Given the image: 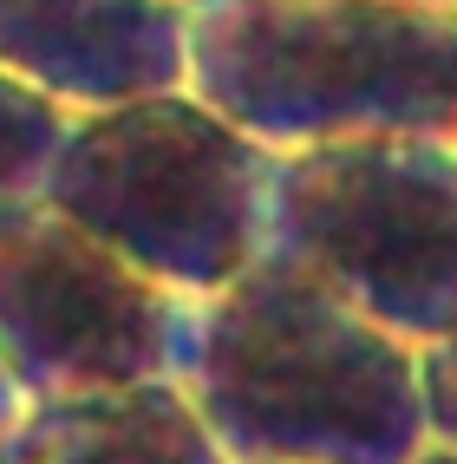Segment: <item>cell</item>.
Wrapping results in <instances>:
<instances>
[{
	"instance_id": "11",
	"label": "cell",
	"mask_w": 457,
	"mask_h": 464,
	"mask_svg": "<svg viewBox=\"0 0 457 464\" xmlns=\"http://www.w3.org/2000/svg\"><path fill=\"white\" fill-rule=\"evenodd\" d=\"M412 464H457V445H424Z\"/></svg>"
},
{
	"instance_id": "10",
	"label": "cell",
	"mask_w": 457,
	"mask_h": 464,
	"mask_svg": "<svg viewBox=\"0 0 457 464\" xmlns=\"http://www.w3.org/2000/svg\"><path fill=\"white\" fill-rule=\"evenodd\" d=\"M26 406H33V399H26V386L7 373V366H0V458H7L14 431H20V419H26Z\"/></svg>"
},
{
	"instance_id": "5",
	"label": "cell",
	"mask_w": 457,
	"mask_h": 464,
	"mask_svg": "<svg viewBox=\"0 0 457 464\" xmlns=\"http://www.w3.org/2000/svg\"><path fill=\"white\" fill-rule=\"evenodd\" d=\"M190 301L138 275L46 197L0 203V366L26 399L176 380Z\"/></svg>"
},
{
	"instance_id": "1",
	"label": "cell",
	"mask_w": 457,
	"mask_h": 464,
	"mask_svg": "<svg viewBox=\"0 0 457 464\" xmlns=\"http://www.w3.org/2000/svg\"><path fill=\"white\" fill-rule=\"evenodd\" d=\"M176 386L229 464H412L432 445L418 347L281 249L190 301Z\"/></svg>"
},
{
	"instance_id": "6",
	"label": "cell",
	"mask_w": 457,
	"mask_h": 464,
	"mask_svg": "<svg viewBox=\"0 0 457 464\" xmlns=\"http://www.w3.org/2000/svg\"><path fill=\"white\" fill-rule=\"evenodd\" d=\"M0 72L52 105L105 111L190 85L183 0H0Z\"/></svg>"
},
{
	"instance_id": "13",
	"label": "cell",
	"mask_w": 457,
	"mask_h": 464,
	"mask_svg": "<svg viewBox=\"0 0 457 464\" xmlns=\"http://www.w3.org/2000/svg\"><path fill=\"white\" fill-rule=\"evenodd\" d=\"M183 7H196V0H183Z\"/></svg>"
},
{
	"instance_id": "12",
	"label": "cell",
	"mask_w": 457,
	"mask_h": 464,
	"mask_svg": "<svg viewBox=\"0 0 457 464\" xmlns=\"http://www.w3.org/2000/svg\"><path fill=\"white\" fill-rule=\"evenodd\" d=\"M438 7H457V0H438Z\"/></svg>"
},
{
	"instance_id": "2",
	"label": "cell",
	"mask_w": 457,
	"mask_h": 464,
	"mask_svg": "<svg viewBox=\"0 0 457 464\" xmlns=\"http://www.w3.org/2000/svg\"><path fill=\"white\" fill-rule=\"evenodd\" d=\"M190 92L255 144H457V7L438 0H196Z\"/></svg>"
},
{
	"instance_id": "8",
	"label": "cell",
	"mask_w": 457,
	"mask_h": 464,
	"mask_svg": "<svg viewBox=\"0 0 457 464\" xmlns=\"http://www.w3.org/2000/svg\"><path fill=\"white\" fill-rule=\"evenodd\" d=\"M66 125H72L66 105H52L26 79L0 72V203L40 197L59 144H66Z\"/></svg>"
},
{
	"instance_id": "7",
	"label": "cell",
	"mask_w": 457,
	"mask_h": 464,
	"mask_svg": "<svg viewBox=\"0 0 457 464\" xmlns=\"http://www.w3.org/2000/svg\"><path fill=\"white\" fill-rule=\"evenodd\" d=\"M0 464H229L176 380L33 399Z\"/></svg>"
},
{
	"instance_id": "3",
	"label": "cell",
	"mask_w": 457,
	"mask_h": 464,
	"mask_svg": "<svg viewBox=\"0 0 457 464\" xmlns=\"http://www.w3.org/2000/svg\"><path fill=\"white\" fill-rule=\"evenodd\" d=\"M274 150L190 85L79 111L40 197L157 288L203 301L268 249Z\"/></svg>"
},
{
	"instance_id": "9",
	"label": "cell",
	"mask_w": 457,
	"mask_h": 464,
	"mask_svg": "<svg viewBox=\"0 0 457 464\" xmlns=\"http://www.w3.org/2000/svg\"><path fill=\"white\" fill-rule=\"evenodd\" d=\"M418 386H424L432 445H457V327L432 347H418Z\"/></svg>"
},
{
	"instance_id": "4",
	"label": "cell",
	"mask_w": 457,
	"mask_h": 464,
	"mask_svg": "<svg viewBox=\"0 0 457 464\" xmlns=\"http://www.w3.org/2000/svg\"><path fill=\"white\" fill-rule=\"evenodd\" d=\"M268 249L314 268L399 340L432 347L457 327V144L353 138L281 150Z\"/></svg>"
}]
</instances>
